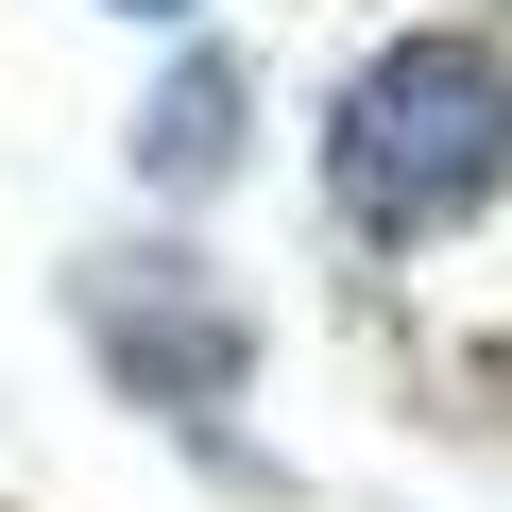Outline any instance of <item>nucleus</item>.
<instances>
[{
  "label": "nucleus",
  "instance_id": "1",
  "mask_svg": "<svg viewBox=\"0 0 512 512\" xmlns=\"http://www.w3.org/2000/svg\"><path fill=\"white\" fill-rule=\"evenodd\" d=\"M495 205H512V35H478V18L376 35L325 86V222L376 256H444Z\"/></svg>",
  "mask_w": 512,
  "mask_h": 512
},
{
  "label": "nucleus",
  "instance_id": "2",
  "mask_svg": "<svg viewBox=\"0 0 512 512\" xmlns=\"http://www.w3.org/2000/svg\"><path fill=\"white\" fill-rule=\"evenodd\" d=\"M69 325L103 342V376H120V410H154V427H205L222 444V410L256 393V308L205 274V256L171 239H120V256H86L69 274Z\"/></svg>",
  "mask_w": 512,
  "mask_h": 512
},
{
  "label": "nucleus",
  "instance_id": "3",
  "mask_svg": "<svg viewBox=\"0 0 512 512\" xmlns=\"http://www.w3.org/2000/svg\"><path fill=\"white\" fill-rule=\"evenodd\" d=\"M239 154H256V69H239L222 35H188L171 86L137 103V188H154V205H205V188H239Z\"/></svg>",
  "mask_w": 512,
  "mask_h": 512
},
{
  "label": "nucleus",
  "instance_id": "4",
  "mask_svg": "<svg viewBox=\"0 0 512 512\" xmlns=\"http://www.w3.org/2000/svg\"><path fill=\"white\" fill-rule=\"evenodd\" d=\"M103 18H154V35H188V18H205V0H103Z\"/></svg>",
  "mask_w": 512,
  "mask_h": 512
}]
</instances>
